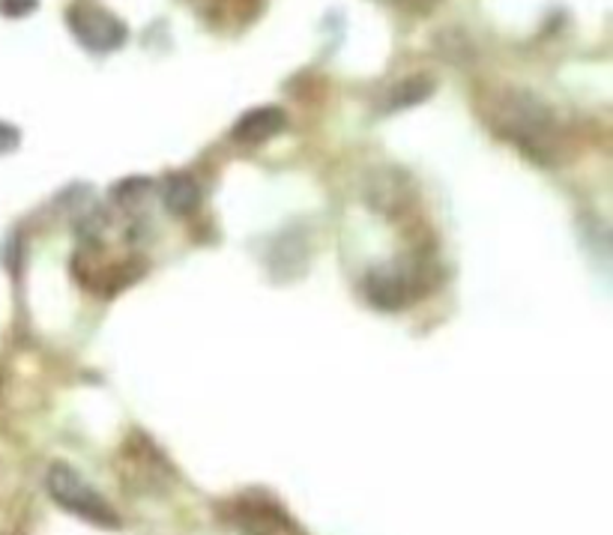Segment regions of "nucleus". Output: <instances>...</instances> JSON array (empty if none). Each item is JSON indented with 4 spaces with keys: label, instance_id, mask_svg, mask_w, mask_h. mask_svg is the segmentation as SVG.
<instances>
[{
    "label": "nucleus",
    "instance_id": "f03ea898",
    "mask_svg": "<svg viewBox=\"0 0 613 535\" xmlns=\"http://www.w3.org/2000/svg\"><path fill=\"white\" fill-rule=\"evenodd\" d=\"M48 494L54 497L60 509H66L87 524L102 526V530H118L120 518L111 509V502L87 482V478L70 464H54L48 470Z\"/></svg>",
    "mask_w": 613,
    "mask_h": 535
},
{
    "label": "nucleus",
    "instance_id": "0eeeda50",
    "mask_svg": "<svg viewBox=\"0 0 613 535\" xmlns=\"http://www.w3.org/2000/svg\"><path fill=\"white\" fill-rule=\"evenodd\" d=\"M431 90H434V82H431V78H410V82H404L402 87H395V90L390 94V111H395V108L416 105V102L428 99Z\"/></svg>",
    "mask_w": 613,
    "mask_h": 535
},
{
    "label": "nucleus",
    "instance_id": "7ed1b4c3",
    "mask_svg": "<svg viewBox=\"0 0 613 535\" xmlns=\"http://www.w3.org/2000/svg\"><path fill=\"white\" fill-rule=\"evenodd\" d=\"M66 22H70V30L75 34V39H78L87 51H96V54L118 51V48L126 42V24L120 22L118 15L102 10V7H94V3H78V7H72Z\"/></svg>",
    "mask_w": 613,
    "mask_h": 535
},
{
    "label": "nucleus",
    "instance_id": "39448f33",
    "mask_svg": "<svg viewBox=\"0 0 613 535\" xmlns=\"http://www.w3.org/2000/svg\"><path fill=\"white\" fill-rule=\"evenodd\" d=\"M284 129L282 108H255L240 117L234 126V138L243 144H263L270 141L275 132Z\"/></svg>",
    "mask_w": 613,
    "mask_h": 535
},
{
    "label": "nucleus",
    "instance_id": "20e7f679",
    "mask_svg": "<svg viewBox=\"0 0 613 535\" xmlns=\"http://www.w3.org/2000/svg\"><path fill=\"white\" fill-rule=\"evenodd\" d=\"M419 273L413 270L410 261H392L380 270H371L366 278V294L371 306L380 309H402L416 297Z\"/></svg>",
    "mask_w": 613,
    "mask_h": 535
},
{
    "label": "nucleus",
    "instance_id": "9d476101",
    "mask_svg": "<svg viewBox=\"0 0 613 535\" xmlns=\"http://www.w3.org/2000/svg\"><path fill=\"white\" fill-rule=\"evenodd\" d=\"M15 141H19V132L10 129V126H3V123H0V150H10V147Z\"/></svg>",
    "mask_w": 613,
    "mask_h": 535
},
{
    "label": "nucleus",
    "instance_id": "423d86ee",
    "mask_svg": "<svg viewBox=\"0 0 613 535\" xmlns=\"http://www.w3.org/2000/svg\"><path fill=\"white\" fill-rule=\"evenodd\" d=\"M162 201L171 213H192L201 203V186L189 174H171L162 186Z\"/></svg>",
    "mask_w": 613,
    "mask_h": 535
},
{
    "label": "nucleus",
    "instance_id": "6e6552de",
    "mask_svg": "<svg viewBox=\"0 0 613 535\" xmlns=\"http://www.w3.org/2000/svg\"><path fill=\"white\" fill-rule=\"evenodd\" d=\"M34 7L36 0H0V12L10 15V18H22V15H27Z\"/></svg>",
    "mask_w": 613,
    "mask_h": 535
},
{
    "label": "nucleus",
    "instance_id": "f257e3e1",
    "mask_svg": "<svg viewBox=\"0 0 613 535\" xmlns=\"http://www.w3.org/2000/svg\"><path fill=\"white\" fill-rule=\"evenodd\" d=\"M488 123L496 135L524 147L536 159H551V150L556 147V120L536 94L503 90L491 96Z\"/></svg>",
    "mask_w": 613,
    "mask_h": 535
},
{
    "label": "nucleus",
    "instance_id": "1a4fd4ad",
    "mask_svg": "<svg viewBox=\"0 0 613 535\" xmlns=\"http://www.w3.org/2000/svg\"><path fill=\"white\" fill-rule=\"evenodd\" d=\"M387 3H395V7H404V10L425 12V10H431L437 0H387Z\"/></svg>",
    "mask_w": 613,
    "mask_h": 535
}]
</instances>
